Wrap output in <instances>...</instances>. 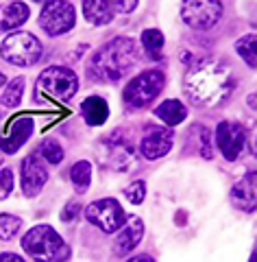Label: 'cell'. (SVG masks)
<instances>
[{
  "instance_id": "cell-31",
  "label": "cell",
  "mask_w": 257,
  "mask_h": 262,
  "mask_svg": "<svg viewBox=\"0 0 257 262\" xmlns=\"http://www.w3.org/2000/svg\"><path fill=\"white\" fill-rule=\"evenodd\" d=\"M0 262H24L20 256H15V253H3L0 256Z\"/></svg>"
},
{
  "instance_id": "cell-14",
  "label": "cell",
  "mask_w": 257,
  "mask_h": 262,
  "mask_svg": "<svg viewBox=\"0 0 257 262\" xmlns=\"http://www.w3.org/2000/svg\"><path fill=\"white\" fill-rule=\"evenodd\" d=\"M170 149H172V131L163 127H151L142 138V142H139V151L148 160L163 158Z\"/></svg>"
},
{
  "instance_id": "cell-19",
  "label": "cell",
  "mask_w": 257,
  "mask_h": 262,
  "mask_svg": "<svg viewBox=\"0 0 257 262\" xmlns=\"http://www.w3.org/2000/svg\"><path fill=\"white\" fill-rule=\"evenodd\" d=\"M83 15L96 27H103V24H109L113 20V9L109 3H103V0H85Z\"/></svg>"
},
{
  "instance_id": "cell-18",
  "label": "cell",
  "mask_w": 257,
  "mask_h": 262,
  "mask_svg": "<svg viewBox=\"0 0 257 262\" xmlns=\"http://www.w3.org/2000/svg\"><path fill=\"white\" fill-rule=\"evenodd\" d=\"M29 7L24 3H11L0 9V31H9L29 20Z\"/></svg>"
},
{
  "instance_id": "cell-15",
  "label": "cell",
  "mask_w": 257,
  "mask_h": 262,
  "mask_svg": "<svg viewBox=\"0 0 257 262\" xmlns=\"http://www.w3.org/2000/svg\"><path fill=\"white\" fill-rule=\"evenodd\" d=\"M142 234H144V223L139 216H131L127 221V225L122 227V232L115 236V243H113V249L118 256H124V253L133 251L139 241H142Z\"/></svg>"
},
{
  "instance_id": "cell-23",
  "label": "cell",
  "mask_w": 257,
  "mask_h": 262,
  "mask_svg": "<svg viewBox=\"0 0 257 262\" xmlns=\"http://www.w3.org/2000/svg\"><path fill=\"white\" fill-rule=\"evenodd\" d=\"M22 92H24V77H15L9 85H7L5 94H3V105L7 107H18L22 101Z\"/></svg>"
},
{
  "instance_id": "cell-1",
  "label": "cell",
  "mask_w": 257,
  "mask_h": 262,
  "mask_svg": "<svg viewBox=\"0 0 257 262\" xmlns=\"http://www.w3.org/2000/svg\"><path fill=\"white\" fill-rule=\"evenodd\" d=\"M236 79L229 66L216 59L196 61L183 81V92L196 107H218L233 92Z\"/></svg>"
},
{
  "instance_id": "cell-16",
  "label": "cell",
  "mask_w": 257,
  "mask_h": 262,
  "mask_svg": "<svg viewBox=\"0 0 257 262\" xmlns=\"http://www.w3.org/2000/svg\"><path fill=\"white\" fill-rule=\"evenodd\" d=\"M231 201L233 206L244 210V212H253L257 201H255V173H246L240 182L231 188Z\"/></svg>"
},
{
  "instance_id": "cell-24",
  "label": "cell",
  "mask_w": 257,
  "mask_h": 262,
  "mask_svg": "<svg viewBox=\"0 0 257 262\" xmlns=\"http://www.w3.org/2000/svg\"><path fill=\"white\" fill-rule=\"evenodd\" d=\"M236 51L246 61V66L255 68L257 57H255V35H253V33H251V35H244V37L238 39V42H236Z\"/></svg>"
},
{
  "instance_id": "cell-5",
  "label": "cell",
  "mask_w": 257,
  "mask_h": 262,
  "mask_svg": "<svg viewBox=\"0 0 257 262\" xmlns=\"http://www.w3.org/2000/svg\"><path fill=\"white\" fill-rule=\"evenodd\" d=\"M0 55L13 66H33L41 55V44L33 33H11L0 46Z\"/></svg>"
},
{
  "instance_id": "cell-9",
  "label": "cell",
  "mask_w": 257,
  "mask_h": 262,
  "mask_svg": "<svg viewBox=\"0 0 257 262\" xmlns=\"http://www.w3.org/2000/svg\"><path fill=\"white\" fill-rule=\"evenodd\" d=\"M222 15V5L214 3V0H192L185 3L181 9V18L185 20L192 29H212L214 24L220 20Z\"/></svg>"
},
{
  "instance_id": "cell-17",
  "label": "cell",
  "mask_w": 257,
  "mask_h": 262,
  "mask_svg": "<svg viewBox=\"0 0 257 262\" xmlns=\"http://www.w3.org/2000/svg\"><path fill=\"white\" fill-rule=\"evenodd\" d=\"M81 114H83V118H85L87 125L98 127L107 120V116H109V107H107V103L101 96H89L81 103Z\"/></svg>"
},
{
  "instance_id": "cell-29",
  "label": "cell",
  "mask_w": 257,
  "mask_h": 262,
  "mask_svg": "<svg viewBox=\"0 0 257 262\" xmlns=\"http://www.w3.org/2000/svg\"><path fill=\"white\" fill-rule=\"evenodd\" d=\"M79 212H81V206L77 201H70L68 206H65L63 210H61V219L65 221V223H70V221H74L79 216Z\"/></svg>"
},
{
  "instance_id": "cell-21",
  "label": "cell",
  "mask_w": 257,
  "mask_h": 262,
  "mask_svg": "<svg viewBox=\"0 0 257 262\" xmlns=\"http://www.w3.org/2000/svg\"><path fill=\"white\" fill-rule=\"evenodd\" d=\"M70 177H72V184L79 192H87L89 182H92V164L89 162H77L70 170Z\"/></svg>"
},
{
  "instance_id": "cell-6",
  "label": "cell",
  "mask_w": 257,
  "mask_h": 262,
  "mask_svg": "<svg viewBox=\"0 0 257 262\" xmlns=\"http://www.w3.org/2000/svg\"><path fill=\"white\" fill-rule=\"evenodd\" d=\"M163 72L161 70H146L142 75H137L135 79H131L127 88H124V103L133 105V107H144L153 101L163 90Z\"/></svg>"
},
{
  "instance_id": "cell-25",
  "label": "cell",
  "mask_w": 257,
  "mask_h": 262,
  "mask_svg": "<svg viewBox=\"0 0 257 262\" xmlns=\"http://www.w3.org/2000/svg\"><path fill=\"white\" fill-rule=\"evenodd\" d=\"M39 151L46 158V162H51V164H59L63 160V149L55 138H46V140L39 144Z\"/></svg>"
},
{
  "instance_id": "cell-22",
  "label": "cell",
  "mask_w": 257,
  "mask_h": 262,
  "mask_svg": "<svg viewBox=\"0 0 257 262\" xmlns=\"http://www.w3.org/2000/svg\"><path fill=\"white\" fill-rule=\"evenodd\" d=\"M142 44L151 59H161V48H163V35L157 29H146L142 33Z\"/></svg>"
},
{
  "instance_id": "cell-33",
  "label": "cell",
  "mask_w": 257,
  "mask_h": 262,
  "mask_svg": "<svg viewBox=\"0 0 257 262\" xmlns=\"http://www.w3.org/2000/svg\"><path fill=\"white\" fill-rule=\"evenodd\" d=\"M5 81H7V79H5V75L0 72V85H5Z\"/></svg>"
},
{
  "instance_id": "cell-12",
  "label": "cell",
  "mask_w": 257,
  "mask_h": 262,
  "mask_svg": "<svg viewBox=\"0 0 257 262\" xmlns=\"http://www.w3.org/2000/svg\"><path fill=\"white\" fill-rule=\"evenodd\" d=\"M48 182V170L46 164L37 155H29L22 162V190L27 196H37L41 188Z\"/></svg>"
},
{
  "instance_id": "cell-34",
  "label": "cell",
  "mask_w": 257,
  "mask_h": 262,
  "mask_svg": "<svg viewBox=\"0 0 257 262\" xmlns=\"http://www.w3.org/2000/svg\"><path fill=\"white\" fill-rule=\"evenodd\" d=\"M248 262H255V256H251V260H248Z\"/></svg>"
},
{
  "instance_id": "cell-13",
  "label": "cell",
  "mask_w": 257,
  "mask_h": 262,
  "mask_svg": "<svg viewBox=\"0 0 257 262\" xmlns=\"http://www.w3.org/2000/svg\"><path fill=\"white\" fill-rule=\"evenodd\" d=\"M33 134V120L29 116H20L7 125V129L0 134V149L5 153H15L31 138Z\"/></svg>"
},
{
  "instance_id": "cell-27",
  "label": "cell",
  "mask_w": 257,
  "mask_h": 262,
  "mask_svg": "<svg viewBox=\"0 0 257 262\" xmlns=\"http://www.w3.org/2000/svg\"><path fill=\"white\" fill-rule=\"evenodd\" d=\"M124 196L131 201V203H142L144 201V196H146V184L144 182H133L131 186L124 188Z\"/></svg>"
},
{
  "instance_id": "cell-3",
  "label": "cell",
  "mask_w": 257,
  "mask_h": 262,
  "mask_svg": "<svg viewBox=\"0 0 257 262\" xmlns=\"http://www.w3.org/2000/svg\"><path fill=\"white\" fill-rule=\"evenodd\" d=\"M22 247L37 262H65L70 258V247L51 225H37L27 232Z\"/></svg>"
},
{
  "instance_id": "cell-20",
  "label": "cell",
  "mask_w": 257,
  "mask_h": 262,
  "mask_svg": "<svg viewBox=\"0 0 257 262\" xmlns=\"http://www.w3.org/2000/svg\"><path fill=\"white\" fill-rule=\"evenodd\" d=\"M157 114V118H161L166 125H179V122H183L185 120V107H183V103H179L175 101V98H170V101H163L159 107L155 110Z\"/></svg>"
},
{
  "instance_id": "cell-7",
  "label": "cell",
  "mask_w": 257,
  "mask_h": 262,
  "mask_svg": "<svg viewBox=\"0 0 257 262\" xmlns=\"http://www.w3.org/2000/svg\"><path fill=\"white\" fill-rule=\"evenodd\" d=\"M85 216L89 223H94L107 234H113L115 229H120L127 223V216H124L122 206L115 199H101L89 203L85 210Z\"/></svg>"
},
{
  "instance_id": "cell-8",
  "label": "cell",
  "mask_w": 257,
  "mask_h": 262,
  "mask_svg": "<svg viewBox=\"0 0 257 262\" xmlns=\"http://www.w3.org/2000/svg\"><path fill=\"white\" fill-rule=\"evenodd\" d=\"M74 7L70 3H46L44 9L39 13V27L44 29L48 35H63L74 27Z\"/></svg>"
},
{
  "instance_id": "cell-4",
  "label": "cell",
  "mask_w": 257,
  "mask_h": 262,
  "mask_svg": "<svg viewBox=\"0 0 257 262\" xmlns=\"http://www.w3.org/2000/svg\"><path fill=\"white\" fill-rule=\"evenodd\" d=\"M79 90V79L72 70L61 66H51L37 79V94L41 98H53V101H70Z\"/></svg>"
},
{
  "instance_id": "cell-28",
  "label": "cell",
  "mask_w": 257,
  "mask_h": 262,
  "mask_svg": "<svg viewBox=\"0 0 257 262\" xmlns=\"http://www.w3.org/2000/svg\"><path fill=\"white\" fill-rule=\"evenodd\" d=\"M13 190V170L3 168L0 170V199H7Z\"/></svg>"
},
{
  "instance_id": "cell-11",
  "label": "cell",
  "mask_w": 257,
  "mask_h": 262,
  "mask_svg": "<svg viewBox=\"0 0 257 262\" xmlns=\"http://www.w3.org/2000/svg\"><path fill=\"white\" fill-rule=\"evenodd\" d=\"M96 155H98V160L107 164V166L124 170L131 164V160H133V146L129 142H124L122 138L111 136L101 144V149L96 151Z\"/></svg>"
},
{
  "instance_id": "cell-30",
  "label": "cell",
  "mask_w": 257,
  "mask_h": 262,
  "mask_svg": "<svg viewBox=\"0 0 257 262\" xmlns=\"http://www.w3.org/2000/svg\"><path fill=\"white\" fill-rule=\"evenodd\" d=\"M109 5H111L113 11H122V13H129V11H133L137 7L135 0H131V3H109Z\"/></svg>"
},
{
  "instance_id": "cell-32",
  "label": "cell",
  "mask_w": 257,
  "mask_h": 262,
  "mask_svg": "<svg viewBox=\"0 0 257 262\" xmlns=\"http://www.w3.org/2000/svg\"><path fill=\"white\" fill-rule=\"evenodd\" d=\"M127 262H153V260L148 256H133V258H129Z\"/></svg>"
},
{
  "instance_id": "cell-26",
  "label": "cell",
  "mask_w": 257,
  "mask_h": 262,
  "mask_svg": "<svg viewBox=\"0 0 257 262\" xmlns=\"http://www.w3.org/2000/svg\"><path fill=\"white\" fill-rule=\"evenodd\" d=\"M22 221L13 214H0V238L3 241H11L15 234L20 232Z\"/></svg>"
},
{
  "instance_id": "cell-2",
  "label": "cell",
  "mask_w": 257,
  "mask_h": 262,
  "mask_svg": "<svg viewBox=\"0 0 257 262\" xmlns=\"http://www.w3.org/2000/svg\"><path fill=\"white\" fill-rule=\"evenodd\" d=\"M137 46L129 37H115L98 48L87 63V75L94 81H118L133 68Z\"/></svg>"
},
{
  "instance_id": "cell-10",
  "label": "cell",
  "mask_w": 257,
  "mask_h": 262,
  "mask_svg": "<svg viewBox=\"0 0 257 262\" xmlns=\"http://www.w3.org/2000/svg\"><path fill=\"white\" fill-rule=\"evenodd\" d=\"M216 144H218L220 153L225 155V160L233 162L240 158V153H242L246 146V131L242 129V125H238V122L225 120V122H220L216 129Z\"/></svg>"
}]
</instances>
